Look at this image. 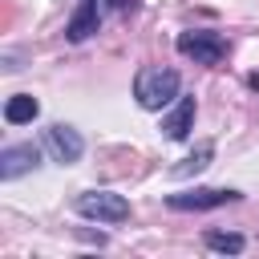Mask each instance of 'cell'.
<instances>
[{"label": "cell", "instance_id": "cell-13", "mask_svg": "<svg viewBox=\"0 0 259 259\" xmlns=\"http://www.w3.org/2000/svg\"><path fill=\"white\" fill-rule=\"evenodd\" d=\"M247 85H251V89H259V73H251V77H247Z\"/></svg>", "mask_w": 259, "mask_h": 259}, {"label": "cell", "instance_id": "cell-9", "mask_svg": "<svg viewBox=\"0 0 259 259\" xmlns=\"http://www.w3.org/2000/svg\"><path fill=\"white\" fill-rule=\"evenodd\" d=\"M36 113H40V101H36L32 93H12V97L4 101V121H8V125H28Z\"/></svg>", "mask_w": 259, "mask_h": 259}, {"label": "cell", "instance_id": "cell-11", "mask_svg": "<svg viewBox=\"0 0 259 259\" xmlns=\"http://www.w3.org/2000/svg\"><path fill=\"white\" fill-rule=\"evenodd\" d=\"M210 251H219V255H239L243 247H247V239L243 235H235V231H206V239H202Z\"/></svg>", "mask_w": 259, "mask_h": 259}, {"label": "cell", "instance_id": "cell-7", "mask_svg": "<svg viewBox=\"0 0 259 259\" xmlns=\"http://www.w3.org/2000/svg\"><path fill=\"white\" fill-rule=\"evenodd\" d=\"M194 97L190 93H178V101H174V109L162 117V134L170 138V142H182L186 134H190V125H194Z\"/></svg>", "mask_w": 259, "mask_h": 259}, {"label": "cell", "instance_id": "cell-5", "mask_svg": "<svg viewBox=\"0 0 259 259\" xmlns=\"http://www.w3.org/2000/svg\"><path fill=\"white\" fill-rule=\"evenodd\" d=\"M45 150L53 154V162H61V166H73V162L85 154V142H81V134H77L73 125L57 121V125H49V130H45Z\"/></svg>", "mask_w": 259, "mask_h": 259}, {"label": "cell", "instance_id": "cell-12", "mask_svg": "<svg viewBox=\"0 0 259 259\" xmlns=\"http://www.w3.org/2000/svg\"><path fill=\"white\" fill-rule=\"evenodd\" d=\"M105 4H109V8H113V12H130V8H134V4H138V0H105Z\"/></svg>", "mask_w": 259, "mask_h": 259}, {"label": "cell", "instance_id": "cell-10", "mask_svg": "<svg viewBox=\"0 0 259 259\" xmlns=\"http://www.w3.org/2000/svg\"><path fill=\"white\" fill-rule=\"evenodd\" d=\"M210 158H214V142H198V146L190 150V158H186V162H178L170 174H174V178H190V174L206 170V166H210Z\"/></svg>", "mask_w": 259, "mask_h": 259}, {"label": "cell", "instance_id": "cell-8", "mask_svg": "<svg viewBox=\"0 0 259 259\" xmlns=\"http://www.w3.org/2000/svg\"><path fill=\"white\" fill-rule=\"evenodd\" d=\"M97 24H101L97 0H77L73 16H69V24H65V36H69L73 45H81V40H89V36L97 32Z\"/></svg>", "mask_w": 259, "mask_h": 259}, {"label": "cell", "instance_id": "cell-4", "mask_svg": "<svg viewBox=\"0 0 259 259\" xmlns=\"http://www.w3.org/2000/svg\"><path fill=\"white\" fill-rule=\"evenodd\" d=\"M239 198H243L239 190L194 186V190H178V194H166V206H170V210H214V206H227V202H239Z\"/></svg>", "mask_w": 259, "mask_h": 259}, {"label": "cell", "instance_id": "cell-3", "mask_svg": "<svg viewBox=\"0 0 259 259\" xmlns=\"http://www.w3.org/2000/svg\"><path fill=\"white\" fill-rule=\"evenodd\" d=\"M174 45H178V53L190 57L194 65H219V61L227 57L223 32H210V28H186V32H178Z\"/></svg>", "mask_w": 259, "mask_h": 259}, {"label": "cell", "instance_id": "cell-1", "mask_svg": "<svg viewBox=\"0 0 259 259\" xmlns=\"http://www.w3.org/2000/svg\"><path fill=\"white\" fill-rule=\"evenodd\" d=\"M178 93H182V77L174 69L146 65L134 73V97L142 109H166L170 101H178Z\"/></svg>", "mask_w": 259, "mask_h": 259}, {"label": "cell", "instance_id": "cell-6", "mask_svg": "<svg viewBox=\"0 0 259 259\" xmlns=\"http://www.w3.org/2000/svg\"><path fill=\"white\" fill-rule=\"evenodd\" d=\"M36 166H40V146H32V142L4 146V150H0V178H4V182L20 178V174H28V170H36Z\"/></svg>", "mask_w": 259, "mask_h": 259}, {"label": "cell", "instance_id": "cell-2", "mask_svg": "<svg viewBox=\"0 0 259 259\" xmlns=\"http://www.w3.org/2000/svg\"><path fill=\"white\" fill-rule=\"evenodd\" d=\"M73 206L81 219H93V223H125L130 219L125 194H113V190H85V194H77Z\"/></svg>", "mask_w": 259, "mask_h": 259}]
</instances>
